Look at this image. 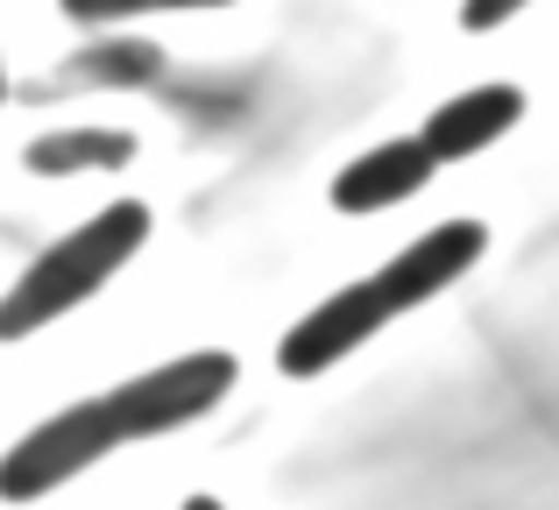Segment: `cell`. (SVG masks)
<instances>
[{
  "label": "cell",
  "mask_w": 559,
  "mask_h": 510,
  "mask_svg": "<svg viewBox=\"0 0 559 510\" xmlns=\"http://www.w3.org/2000/svg\"><path fill=\"white\" fill-rule=\"evenodd\" d=\"M390 305H382V290H376V276L369 284H347V290H333L319 312H305L298 327L284 333V347H276V361H284V376H319V369H333L341 355H355L369 333L390 327Z\"/></svg>",
  "instance_id": "4"
},
{
  "label": "cell",
  "mask_w": 559,
  "mask_h": 510,
  "mask_svg": "<svg viewBox=\"0 0 559 510\" xmlns=\"http://www.w3.org/2000/svg\"><path fill=\"white\" fill-rule=\"evenodd\" d=\"M135 156V135H121V128H71V135H43L28 142L22 164L43 170V178H64V170H85V164H128Z\"/></svg>",
  "instance_id": "8"
},
{
  "label": "cell",
  "mask_w": 559,
  "mask_h": 510,
  "mask_svg": "<svg viewBox=\"0 0 559 510\" xmlns=\"http://www.w3.org/2000/svg\"><path fill=\"white\" fill-rule=\"evenodd\" d=\"M114 447H121V432H114L107 404L85 398V404L57 412L50 426H36L28 440H14L8 454H0V497L36 503V497H50V489H64L71 475H85L99 454H114Z\"/></svg>",
  "instance_id": "3"
},
{
  "label": "cell",
  "mask_w": 559,
  "mask_h": 510,
  "mask_svg": "<svg viewBox=\"0 0 559 510\" xmlns=\"http://www.w3.org/2000/svg\"><path fill=\"white\" fill-rule=\"evenodd\" d=\"M0 99H8V79H0Z\"/></svg>",
  "instance_id": "12"
},
{
  "label": "cell",
  "mask_w": 559,
  "mask_h": 510,
  "mask_svg": "<svg viewBox=\"0 0 559 510\" xmlns=\"http://www.w3.org/2000/svg\"><path fill=\"white\" fill-rule=\"evenodd\" d=\"M185 510H227L219 497H185Z\"/></svg>",
  "instance_id": "11"
},
{
  "label": "cell",
  "mask_w": 559,
  "mask_h": 510,
  "mask_svg": "<svg viewBox=\"0 0 559 510\" xmlns=\"http://www.w3.org/2000/svg\"><path fill=\"white\" fill-rule=\"evenodd\" d=\"M432 156H425V142H382V150L355 156V164L333 178V206L341 213H382V206H404L411 192H418L425 178H432Z\"/></svg>",
  "instance_id": "7"
},
{
  "label": "cell",
  "mask_w": 559,
  "mask_h": 510,
  "mask_svg": "<svg viewBox=\"0 0 559 510\" xmlns=\"http://www.w3.org/2000/svg\"><path fill=\"white\" fill-rule=\"evenodd\" d=\"M227 390H234V355H178L164 369L135 376V383L107 390L99 404H107L114 432L128 447V440H156V432H178L191 418H205Z\"/></svg>",
  "instance_id": "2"
},
{
  "label": "cell",
  "mask_w": 559,
  "mask_h": 510,
  "mask_svg": "<svg viewBox=\"0 0 559 510\" xmlns=\"http://www.w3.org/2000/svg\"><path fill=\"white\" fill-rule=\"evenodd\" d=\"M71 22H128V14H178V8H227V0H57Z\"/></svg>",
  "instance_id": "9"
},
{
  "label": "cell",
  "mask_w": 559,
  "mask_h": 510,
  "mask_svg": "<svg viewBox=\"0 0 559 510\" xmlns=\"http://www.w3.org/2000/svg\"><path fill=\"white\" fill-rule=\"evenodd\" d=\"M518 114H524V93L518 85H475V93H461V99H447V107L425 121V156L432 164H461V156H475V150H489L503 128H518Z\"/></svg>",
  "instance_id": "6"
},
{
  "label": "cell",
  "mask_w": 559,
  "mask_h": 510,
  "mask_svg": "<svg viewBox=\"0 0 559 510\" xmlns=\"http://www.w3.org/2000/svg\"><path fill=\"white\" fill-rule=\"evenodd\" d=\"M518 8H532V0H467L461 22H467V28H496V22H510Z\"/></svg>",
  "instance_id": "10"
},
{
  "label": "cell",
  "mask_w": 559,
  "mask_h": 510,
  "mask_svg": "<svg viewBox=\"0 0 559 510\" xmlns=\"http://www.w3.org/2000/svg\"><path fill=\"white\" fill-rule=\"evenodd\" d=\"M481 249H489V227H481V221H447V227H432V235H418L404 256H390L376 270L382 305H390V312H411V305L439 298L453 276L475 270Z\"/></svg>",
  "instance_id": "5"
},
{
  "label": "cell",
  "mask_w": 559,
  "mask_h": 510,
  "mask_svg": "<svg viewBox=\"0 0 559 510\" xmlns=\"http://www.w3.org/2000/svg\"><path fill=\"white\" fill-rule=\"evenodd\" d=\"M142 241H150V206H135V199L93 213V221L71 227L64 241H50V249L14 276L8 298H0V341H28L36 327H50L71 305H85Z\"/></svg>",
  "instance_id": "1"
}]
</instances>
